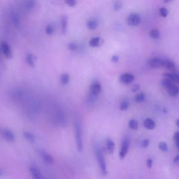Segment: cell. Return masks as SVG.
Listing matches in <instances>:
<instances>
[{
    "instance_id": "1",
    "label": "cell",
    "mask_w": 179,
    "mask_h": 179,
    "mask_svg": "<svg viewBox=\"0 0 179 179\" xmlns=\"http://www.w3.org/2000/svg\"><path fill=\"white\" fill-rule=\"evenodd\" d=\"M96 156H97L98 165H99L100 171H101L102 175H107V169H106V164L104 159V157L102 150L99 148H96Z\"/></svg>"
},
{
    "instance_id": "2",
    "label": "cell",
    "mask_w": 179,
    "mask_h": 179,
    "mask_svg": "<svg viewBox=\"0 0 179 179\" xmlns=\"http://www.w3.org/2000/svg\"><path fill=\"white\" fill-rule=\"evenodd\" d=\"M76 129V147L78 152H81L83 148V139H82V130L80 128V126L78 123H76L75 125Z\"/></svg>"
},
{
    "instance_id": "3",
    "label": "cell",
    "mask_w": 179,
    "mask_h": 179,
    "mask_svg": "<svg viewBox=\"0 0 179 179\" xmlns=\"http://www.w3.org/2000/svg\"><path fill=\"white\" fill-rule=\"evenodd\" d=\"M129 140L127 137H125L123 141L122 146H121L120 154H119V157H120V159H123L126 156L129 150Z\"/></svg>"
},
{
    "instance_id": "4",
    "label": "cell",
    "mask_w": 179,
    "mask_h": 179,
    "mask_svg": "<svg viewBox=\"0 0 179 179\" xmlns=\"http://www.w3.org/2000/svg\"><path fill=\"white\" fill-rule=\"evenodd\" d=\"M0 133L7 141L12 142L15 140V134L9 129L0 128Z\"/></svg>"
},
{
    "instance_id": "5",
    "label": "cell",
    "mask_w": 179,
    "mask_h": 179,
    "mask_svg": "<svg viewBox=\"0 0 179 179\" xmlns=\"http://www.w3.org/2000/svg\"><path fill=\"white\" fill-rule=\"evenodd\" d=\"M0 49L1 51L4 53V55H5L6 57L7 58H11L12 57V51L11 48L9 45H8L6 41H2L0 43Z\"/></svg>"
},
{
    "instance_id": "6",
    "label": "cell",
    "mask_w": 179,
    "mask_h": 179,
    "mask_svg": "<svg viewBox=\"0 0 179 179\" xmlns=\"http://www.w3.org/2000/svg\"><path fill=\"white\" fill-rule=\"evenodd\" d=\"M140 17L136 14H132L127 18V23L130 26H137L140 23Z\"/></svg>"
},
{
    "instance_id": "7",
    "label": "cell",
    "mask_w": 179,
    "mask_h": 179,
    "mask_svg": "<svg viewBox=\"0 0 179 179\" xmlns=\"http://www.w3.org/2000/svg\"><path fill=\"white\" fill-rule=\"evenodd\" d=\"M134 80V76L132 74L125 73L123 74L120 76V80L122 83L124 84H130L131 83H132Z\"/></svg>"
},
{
    "instance_id": "8",
    "label": "cell",
    "mask_w": 179,
    "mask_h": 179,
    "mask_svg": "<svg viewBox=\"0 0 179 179\" xmlns=\"http://www.w3.org/2000/svg\"><path fill=\"white\" fill-rule=\"evenodd\" d=\"M29 171L32 175V177L34 179H44L43 174L40 171V170L35 166H32L29 168Z\"/></svg>"
},
{
    "instance_id": "9",
    "label": "cell",
    "mask_w": 179,
    "mask_h": 179,
    "mask_svg": "<svg viewBox=\"0 0 179 179\" xmlns=\"http://www.w3.org/2000/svg\"><path fill=\"white\" fill-rule=\"evenodd\" d=\"M40 155L42 157V159H44V162H46L47 164H49V165H53L54 163V159L52 155L49 154L48 153H47L46 151L45 150H41L40 151Z\"/></svg>"
},
{
    "instance_id": "10",
    "label": "cell",
    "mask_w": 179,
    "mask_h": 179,
    "mask_svg": "<svg viewBox=\"0 0 179 179\" xmlns=\"http://www.w3.org/2000/svg\"><path fill=\"white\" fill-rule=\"evenodd\" d=\"M148 65L152 68H159L163 67L164 59L159 58H153L151 59L148 62Z\"/></svg>"
},
{
    "instance_id": "11",
    "label": "cell",
    "mask_w": 179,
    "mask_h": 179,
    "mask_svg": "<svg viewBox=\"0 0 179 179\" xmlns=\"http://www.w3.org/2000/svg\"><path fill=\"white\" fill-rule=\"evenodd\" d=\"M102 91V86L101 84L99 82L95 81L94 82L92 86H90V93L92 95L97 96Z\"/></svg>"
},
{
    "instance_id": "12",
    "label": "cell",
    "mask_w": 179,
    "mask_h": 179,
    "mask_svg": "<svg viewBox=\"0 0 179 179\" xmlns=\"http://www.w3.org/2000/svg\"><path fill=\"white\" fill-rule=\"evenodd\" d=\"M167 90V93H169V95L171 97H176L178 95L179 90L178 86L175 84V83H173L169 88L166 89Z\"/></svg>"
},
{
    "instance_id": "13",
    "label": "cell",
    "mask_w": 179,
    "mask_h": 179,
    "mask_svg": "<svg viewBox=\"0 0 179 179\" xmlns=\"http://www.w3.org/2000/svg\"><path fill=\"white\" fill-rule=\"evenodd\" d=\"M163 67H165L167 68V69L171 70V71L175 72L176 67V65L174 62L170 61V60H167V59H164V65Z\"/></svg>"
},
{
    "instance_id": "14",
    "label": "cell",
    "mask_w": 179,
    "mask_h": 179,
    "mask_svg": "<svg viewBox=\"0 0 179 179\" xmlns=\"http://www.w3.org/2000/svg\"><path fill=\"white\" fill-rule=\"evenodd\" d=\"M102 44V39L100 37H94L90 39L89 41V45L91 47L95 48V47H99Z\"/></svg>"
},
{
    "instance_id": "15",
    "label": "cell",
    "mask_w": 179,
    "mask_h": 179,
    "mask_svg": "<svg viewBox=\"0 0 179 179\" xmlns=\"http://www.w3.org/2000/svg\"><path fill=\"white\" fill-rule=\"evenodd\" d=\"M164 76H166V78H169V80H171L172 82L176 83H179V76L178 74H176V73H166L164 74Z\"/></svg>"
},
{
    "instance_id": "16",
    "label": "cell",
    "mask_w": 179,
    "mask_h": 179,
    "mask_svg": "<svg viewBox=\"0 0 179 179\" xmlns=\"http://www.w3.org/2000/svg\"><path fill=\"white\" fill-rule=\"evenodd\" d=\"M106 148H107L108 153L109 154H113L115 150V143L111 138H107L106 140Z\"/></svg>"
},
{
    "instance_id": "17",
    "label": "cell",
    "mask_w": 179,
    "mask_h": 179,
    "mask_svg": "<svg viewBox=\"0 0 179 179\" xmlns=\"http://www.w3.org/2000/svg\"><path fill=\"white\" fill-rule=\"evenodd\" d=\"M144 125L146 128L148 129H150V130H152L155 127V123L154 120H152L151 118H146V120H144Z\"/></svg>"
},
{
    "instance_id": "18",
    "label": "cell",
    "mask_w": 179,
    "mask_h": 179,
    "mask_svg": "<svg viewBox=\"0 0 179 179\" xmlns=\"http://www.w3.org/2000/svg\"><path fill=\"white\" fill-rule=\"evenodd\" d=\"M68 18L66 16H62L61 18V30L63 34H65L67 30Z\"/></svg>"
},
{
    "instance_id": "19",
    "label": "cell",
    "mask_w": 179,
    "mask_h": 179,
    "mask_svg": "<svg viewBox=\"0 0 179 179\" xmlns=\"http://www.w3.org/2000/svg\"><path fill=\"white\" fill-rule=\"evenodd\" d=\"M87 27L90 30H94V29H97L98 27V23L95 20H90L87 22Z\"/></svg>"
},
{
    "instance_id": "20",
    "label": "cell",
    "mask_w": 179,
    "mask_h": 179,
    "mask_svg": "<svg viewBox=\"0 0 179 179\" xmlns=\"http://www.w3.org/2000/svg\"><path fill=\"white\" fill-rule=\"evenodd\" d=\"M27 64L32 67L35 66V57L32 54H28L27 56Z\"/></svg>"
},
{
    "instance_id": "21",
    "label": "cell",
    "mask_w": 179,
    "mask_h": 179,
    "mask_svg": "<svg viewBox=\"0 0 179 179\" xmlns=\"http://www.w3.org/2000/svg\"><path fill=\"white\" fill-rule=\"evenodd\" d=\"M23 135H24L25 138H26L27 141H29V142L34 143L35 141V136L32 133L29 132H23Z\"/></svg>"
},
{
    "instance_id": "22",
    "label": "cell",
    "mask_w": 179,
    "mask_h": 179,
    "mask_svg": "<svg viewBox=\"0 0 179 179\" xmlns=\"http://www.w3.org/2000/svg\"><path fill=\"white\" fill-rule=\"evenodd\" d=\"M60 80H61L62 84L64 85V86H65V85H67V84L69 83V80H70V77H69V74H67V73L63 74L61 76Z\"/></svg>"
},
{
    "instance_id": "23",
    "label": "cell",
    "mask_w": 179,
    "mask_h": 179,
    "mask_svg": "<svg viewBox=\"0 0 179 179\" xmlns=\"http://www.w3.org/2000/svg\"><path fill=\"white\" fill-rule=\"evenodd\" d=\"M35 0H27L25 3V7L27 10H31L35 7Z\"/></svg>"
},
{
    "instance_id": "24",
    "label": "cell",
    "mask_w": 179,
    "mask_h": 179,
    "mask_svg": "<svg viewBox=\"0 0 179 179\" xmlns=\"http://www.w3.org/2000/svg\"><path fill=\"white\" fill-rule=\"evenodd\" d=\"M159 36H160V33H159V31L158 29H154L150 32V37L153 38V39H158Z\"/></svg>"
},
{
    "instance_id": "25",
    "label": "cell",
    "mask_w": 179,
    "mask_h": 179,
    "mask_svg": "<svg viewBox=\"0 0 179 179\" xmlns=\"http://www.w3.org/2000/svg\"><path fill=\"white\" fill-rule=\"evenodd\" d=\"M173 83L174 82H172L171 80L169 79V78H165V79L162 80V86L165 89H167V88H169V87L171 86Z\"/></svg>"
},
{
    "instance_id": "26",
    "label": "cell",
    "mask_w": 179,
    "mask_h": 179,
    "mask_svg": "<svg viewBox=\"0 0 179 179\" xmlns=\"http://www.w3.org/2000/svg\"><path fill=\"white\" fill-rule=\"evenodd\" d=\"M145 99H146V96H145L144 93L138 94V95L135 97V101L136 102H138V103L143 102Z\"/></svg>"
},
{
    "instance_id": "27",
    "label": "cell",
    "mask_w": 179,
    "mask_h": 179,
    "mask_svg": "<svg viewBox=\"0 0 179 179\" xmlns=\"http://www.w3.org/2000/svg\"><path fill=\"white\" fill-rule=\"evenodd\" d=\"M129 127L132 129H138V122L136 120H131L129 122Z\"/></svg>"
},
{
    "instance_id": "28",
    "label": "cell",
    "mask_w": 179,
    "mask_h": 179,
    "mask_svg": "<svg viewBox=\"0 0 179 179\" xmlns=\"http://www.w3.org/2000/svg\"><path fill=\"white\" fill-rule=\"evenodd\" d=\"M129 102H127V100H124V101L121 102V104H120V110L121 111H126V110H127V108H129Z\"/></svg>"
},
{
    "instance_id": "29",
    "label": "cell",
    "mask_w": 179,
    "mask_h": 179,
    "mask_svg": "<svg viewBox=\"0 0 179 179\" xmlns=\"http://www.w3.org/2000/svg\"><path fill=\"white\" fill-rule=\"evenodd\" d=\"M123 7V3L120 1H117L114 4V9L116 11H119Z\"/></svg>"
},
{
    "instance_id": "30",
    "label": "cell",
    "mask_w": 179,
    "mask_h": 179,
    "mask_svg": "<svg viewBox=\"0 0 179 179\" xmlns=\"http://www.w3.org/2000/svg\"><path fill=\"white\" fill-rule=\"evenodd\" d=\"M158 148L160 150L166 152L168 150V146L165 142H160L158 145Z\"/></svg>"
},
{
    "instance_id": "31",
    "label": "cell",
    "mask_w": 179,
    "mask_h": 179,
    "mask_svg": "<svg viewBox=\"0 0 179 179\" xmlns=\"http://www.w3.org/2000/svg\"><path fill=\"white\" fill-rule=\"evenodd\" d=\"M159 14H160V16L162 17H163V18H166L168 15V11L167 8H160L159 10Z\"/></svg>"
},
{
    "instance_id": "32",
    "label": "cell",
    "mask_w": 179,
    "mask_h": 179,
    "mask_svg": "<svg viewBox=\"0 0 179 179\" xmlns=\"http://www.w3.org/2000/svg\"><path fill=\"white\" fill-rule=\"evenodd\" d=\"M68 48H69L70 50L75 51L78 49V45L75 43L71 42V43H69L68 44Z\"/></svg>"
},
{
    "instance_id": "33",
    "label": "cell",
    "mask_w": 179,
    "mask_h": 179,
    "mask_svg": "<svg viewBox=\"0 0 179 179\" xmlns=\"http://www.w3.org/2000/svg\"><path fill=\"white\" fill-rule=\"evenodd\" d=\"M65 2L70 7H74L76 5V0H65Z\"/></svg>"
},
{
    "instance_id": "34",
    "label": "cell",
    "mask_w": 179,
    "mask_h": 179,
    "mask_svg": "<svg viewBox=\"0 0 179 179\" xmlns=\"http://www.w3.org/2000/svg\"><path fill=\"white\" fill-rule=\"evenodd\" d=\"M174 140L176 143V146L177 148H179V132H177L174 134Z\"/></svg>"
},
{
    "instance_id": "35",
    "label": "cell",
    "mask_w": 179,
    "mask_h": 179,
    "mask_svg": "<svg viewBox=\"0 0 179 179\" xmlns=\"http://www.w3.org/2000/svg\"><path fill=\"white\" fill-rule=\"evenodd\" d=\"M46 32L47 35H52V34L53 33V28L50 25H47V26H46Z\"/></svg>"
},
{
    "instance_id": "36",
    "label": "cell",
    "mask_w": 179,
    "mask_h": 179,
    "mask_svg": "<svg viewBox=\"0 0 179 179\" xmlns=\"http://www.w3.org/2000/svg\"><path fill=\"white\" fill-rule=\"evenodd\" d=\"M12 18L14 19V23H15V24H16V23L19 24L20 23V20H19V17L18 15L14 14V16H13Z\"/></svg>"
},
{
    "instance_id": "37",
    "label": "cell",
    "mask_w": 179,
    "mask_h": 179,
    "mask_svg": "<svg viewBox=\"0 0 179 179\" xmlns=\"http://www.w3.org/2000/svg\"><path fill=\"white\" fill-rule=\"evenodd\" d=\"M148 144H149V141L148 139H145L143 141L141 146L143 147V148H147L148 146Z\"/></svg>"
},
{
    "instance_id": "38",
    "label": "cell",
    "mask_w": 179,
    "mask_h": 179,
    "mask_svg": "<svg viewBox=\"0 0 179 179\" xmlns=\"http://www.w3.org/2000/svg\"><path fill=\"white\" fill-rule=\"evenodd\" d=\"M147 167H148V169H151V167H152L153 166V160L151 159H148V160H147Z\"/></svg>"
},
{
    "instance_id": "39",
    "label": "cell",
    "mask_w": 179,
    "mask_h": 179,
    "mask_svg": "<svg viewBox=\"0 0 179 179\" xmlns=\"http://www.w3.org/2000/svg\"><path fill=\"white\" fill-rule=\"evenodd\" d=\"M111 60H112V62H115V63L118 62L119 60V57L118 56V55H114V56L112 57Z\"/></svg>"
},
{
    "instance_id": "40",
    "label": "cell",
    "mask_w": 179,
    "mask_h": 179,
    "mask_svg": "<svg viewBox=\"0 0 179 179\" xmlns=\"http://www.w3.org/2000/svg\"><path fill=\"white\" fill-rule=\"evenodd\" d=\"M138 89H139V86H138V84H136L133 86L132 88V92H136Z\"/></svg>"
},
{
    "instance_id": "41",
    "label": "cell",
    "mask_w": 179,
    "mask_h": 179,
    "mask_svg": "<svg viewBox=\"0 0 179 179\" xmlns=\"http://www.w3.org/2000/svg\"><path fill=\"white\" fill-rule=\"evenodd\" d=\"M179 161V155H176V157L174 158V163H178V162Z\"/></svg>"
},
{
    "instance_id": "42",
    "label": "cell",
    "mask_w": 179,
    "mask_h": 179,
    "mask_svg": "<svg viewBox=\"0 0 179 179\" xmlns=\"http://www.w3.org/2000/svg\"><path fill=\"white\" fill-rule=\"evenodd\" d=\"M164 2H165V3H167V2H169L170 1H171V0H163Z\"/></svg>"
},
{
    "instance_id": "43",
    "label": "cell",
    "mask_w": 179,
    "mask_h": 179,
    "mask_svg": "<svg viewBox=\"0 0 179 179\" xmlns=\"http://www.w3.org/2000/svg\"><path fill=\"white\" fill-rule=\"evenodd\" d=\"M178 122H179V120H177V122H176V125H177V127H178V126H179V125H178Z\"/></svg>"
},
{
    "instance_id": "44",
    "label": "cell",
    "mask_w": 179,
    "mask_h": 179,
    "mask_svg": "<svg viewBox=\"0 0 179 179\" xmlns=\"http://www.w3.org/2000/svg\"><path fill=\"white\" fill-rule=\"evenodd\" d=\"M2 171L0 169V176H2Z\"/></svg>"
},
{
    "instance_id": "45",
    "label": "cell",
    "mask_w": 179,
    "mask_h": 179,
    "mask_svg": "<svg viewBox=\"0 0 179 179\" xmlns=\"http://www.w3.org/2000/svg\"><path fill=\"white\" fill-rule=\"evenodd\" d=\"M0 53H1V49H0Z\"/></svg>"
}]
</instances>
